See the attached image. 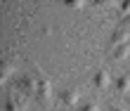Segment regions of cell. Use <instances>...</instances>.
<instances>
[{
	"label": "cell",
	"instance_id": "1",
	"mask_svg": "<svg viewBox=\"0 0 130 111\" xmlns=\"http://www.w3.org/2000/svg\"><path fill=\"white\" fill-rule=\"evenodd\" d=\"M125 43H130V33H128V28H125V26H121L118 31L111 35V40H109V50L118 47V45H125Z\"/></svg>",
	"mask_w": 130,
	"mask_h": 111
},
{
	"label": "cell",
	"instance_id": "2",
	"mask_svg": "<svg viewBox=\"0 0 130 111\" xmlns=\"http://www.w3.org/2000/svg\"><path fill=\"white\" fill-rule=\"evenodd\" d=\"M109 85H111V73L106 69H99L95 73V87H97V90H106Z\"/></svg>",
	"mask_w": 130,
	"mask_h": 111
},
{
	"label": "cell",
	"instance_id": "3",
	"mask_svg": "<svg viewBox=\"0 0 130 111\" xmlns=\"http://www.w3.org/2000/svg\"><path fill=\"white\" fill-rule=\"evenodd\" d=\"M17 90L24 92V95H33V92H38V83H33V78H19Z\"/></svg>",
	"mask_w": 130,
	"mask_h": 111
},
{
	"label": "cell",
	"instance_id": "4",
	"mask_svg": "<svg viewBox=\"0 0 130 111\" xmlns=\"http://www.w3.org/2000/svg\"><path fill=\"white\" fill-rule=\"evenodd\" d=\"M5 111H26V104L19 99V95H10V97L5 99Z\"/></svg>",
	"mask_w": 130,
	"mask_h": 111
},
{
	"label": "cell",
	"instance_id": "5",
	"mask_svg": "<svg viewBox=\"0 0 130 111\" xmlns=\"http://www.w3.org/2000/svg\"><path fill=\"white\" fill-rule=\"evenodd\" d=\"M78 99H80V92L78 90H64L62 92V104L69 106V109H73L76 104H78Z\"/></svg>",
	"mask_w": 130,
	"mask_h": 111
},
{
	"label": "cell",
	"instance_id": "6",
	"mask_svg": "<svg viewBox=\"0 0 130 111\" xmlns=\"http://www.w3.org/2000/svg\"><path fill=\"white\" fill-rule=\"evenodd\" d=\"M113 85H116V92H118V95H123V97H125V95L130 92V73H123V76H118V78H116V83H113Z\"/></svg>",
	"mask_w": 130,
	"mask_h": 111
},
{
	"label": "cell",
	"instance_id": "7",
	"mask_svg": "<svg viewBox=\"0 0 130 111\" xmlns=\"http://www.w3.org/2000/svg\"><path fill=\"white\" fill-rule=\"evenodd\" d=\"M50 92H52L50 80H47V78L38 80V97H40V99H50Z\"/></svg>",
	"mask_w": 130,
	"mask_h": 111
},
{
	"label": "cell",
	"instance_id": "8",
	"mask_svg": "<svg viewBox=\"0 0 130 111\" xmlns=\"http://www.w3.org/2000/svg\"><path fill=\"white\" fill-rule=\"evenodd\" d=\"M12 76H14V64L3 62V66H0V80H3V83H7Z\"/></svg>",
	"mask_w": 130,
	"mask_h": 111
},
{
	"label": "cell",
	"instance_id": "9",
	"mask_svg": "<svg viewBox=\"0 0 130 111\" xmlns=\"http://www.w3.org/2000/svg\"><path fill=\"white\" fill-rule=\"evenodd\" d=\"M111 52H113V57H116V59H130V43H125V45H118V47H113Z\"/></svg>",
	"mask_w": 130,
	"mask_h": 111
},
{
	"label": "cell",
	"instance_id": "10",
	"mask_svg": "<svg viewBox=\"0 0 130 111\" xmlns=\"http://www.w3.org/2000/svg\"><path fill=\"white\" fill-rule=\"evenodd\" d=\"M66 7H73V10H80V7H85V0H62Z\"/></svg>",
	"mask_w": 130,
	"mask_h": 111
},
{
	"label": "cell",
	"instance_id": "11",
	"mask_svg": "<svg viewBox=\"0 0 130 111\" xmlns=\"http://www.w3.org/2000/svg\"><path fill=\"white\" fill-rule=\"evenodd\" d=\"M121 17H130V0H123V3H121Z\"/></svg>",
	"mask_w": 130,
	"mask_h": 111
},
{
	"label": "cell",
	"instance_id": "12",
	"mask_svg": "<svg viewBox=\"0 0 130 111\" xmlns=\"http://www.w3.org/2000/svg\"><path fill=\"white\" fill-rule=\"evenodd\" d=\"M80 111H99V104H97V102H90V104H85Z\"/></svg>",
	"mask_w": 130,
	"mask_h": 111
},
{
	"label": "cell",
	"instance_id": "13",
	"mask_svg": "<svg viewBox=\"0 0 130 111\" xmlns=\"http://www.w3.org/2000/svg\"><path fill=\"white\" fill-rule=\"evenodd\" d=\"M97 7H111V0H95Z\"/></svg>",
	"mask_w": 130,
	"mask_h": 111
},
{
	"label": "cell",
	"instance_id": "14",
	"mask_svg": "<svg viewBox=\"0 0 130 111\" xmlns=\"http://www.w3.org/2000/svg\"><path fill=\"white\" fill-rule=\"evenodd\" d=\"M111 111H130V109H123V106H111Z\"/></svg>",
	"mask_w": 130,
	"mask_h": 111
}]
</instances>
